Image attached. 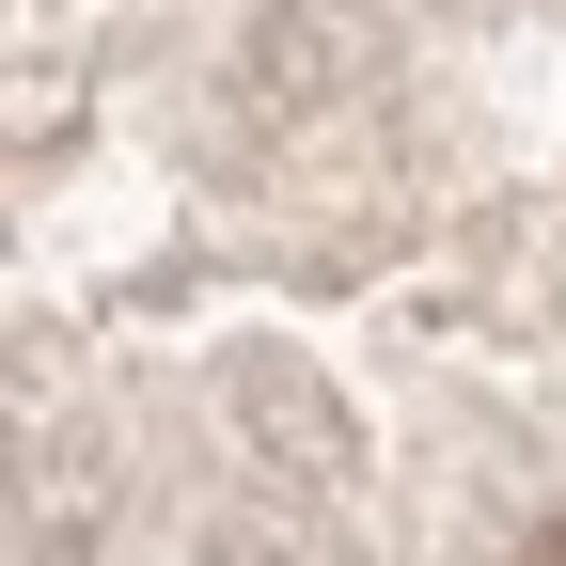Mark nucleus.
<instances>
[{"label": "nucleus", "mask_w": 566, "mask_h": 566, "mask_svg": "<svg viewBox=\"0 0 566 566\" xmlns=\"http://www.w3.org/2000/svg\"><path fill=\"white\" fill-rule=\"evenodd\" d=\"M535 566H566V535H551V551H535Z\"/></svg>", "instance_id": "obj_1"}]
</instances>
